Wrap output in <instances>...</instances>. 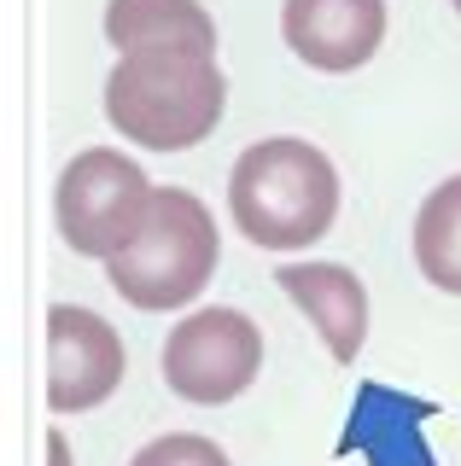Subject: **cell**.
Instances as JSON below:
<instances>
[{
    "label": "cell",
    "instance_id": "8fae6325",
    "mask_svg": "<svg viewBox=\"0 0 461 466\" xmlns=\"http://www.w3.org/2000/svg\"><path fill=\"white\" fill-rule=\"evenodd\" d=\"M128 466H228V455L199 431H169V437H152L147 449H135Z\"/></svg>",
    "mask_w": 461,
    "mask_h": 466
},
{
    "label": "cell",
    "instance_id": "3957f363",
    "mask_svg": "<svg viewBox=\"0 0 461 466\" xmlns=\"http://www.w3.org/2000/svg\"><path fill=\"white\" fill-rule=\"evenodd\" d=\"M216 257L222 245L205 198H193L187 187H158L135 239L118 257H106V280L135 309H181L210 286Z\"/></svg>",
    "mask_w": 461,
    "mask_h": 466
},
{
    "label": "cell",
    "instance_id": "4fadbf2b",
    "mask_svg": "<svg viewBox=\"0 0 461 466\" xmlns=\"http://www.w3.org/2000/svg\"><path fill=\"white\" fill-rule=\"evenodd\" d=\"M450 6H456V12H461V0H450Z\"/></svg>",
    "mask_w": 461,
    "mask_h": 466
},
{
    "label": "cell",
    "instance_id": "ba28073f",
    "mask_svg": "<svg viewBox=\"0 0 461 466\" xmlns=\"http://www.w3.org/2000/svg\"><path fill=\"white\" fill-rule=\"evenodd\" d=\"M275 280L315 320V332L327 339L333 361H356V350L368 339V286L344 262H281Z\"/></svg>",
    "mask_w": 461,
    "mask_h": 466
},
{
    "label": "cell",
    "instance_id": "277c9868",
    "mask_svg": "<svg viewBox=\"0 0 461 466\" xmlns=\"http://www.w3.org/2000/svg\"><path fill=\"white\" fill-rule=\"evenodd\" d=\"M158 187L135 157L111 152V146H88L59 169L53 187V216H59V239L77 257H118L135 228L147 222V204Z\"/></svg>",
    "mask_w": 461,
    "mask_h": 466
},
{
    "label": "cell",
    "instance_id": "30bf717a",
    "mask_svg": "<svg viewBox=\"0 0 461 466\" xmlns=\"http://www.w3.org/2000/svg\"><path fill=\"white\" fill-rule=\"evenodd\" d=\"M415 262L438 291L461 298V175L438 181L415 210Z\"/></svg>",
    "mask_w": 461,
    "mask_h": 466
},
{
    "label": "cell",
    "instance_id": "5b68a950",
    "mask_svg": "<svg viewBox=\"0 0 461 466\" xmlns=\"http://www.w3.org/2000/svg\"><path fill=\"white\" fill-rule=\"evenodd\" d=\"M164 385L181 402H234L240 390L263 373V327L246 309H193L187 320H176L164 339Z\"/></svg>",
    "mask_w": 461,
    "mask_h": 466
},
{
    "label": "cell",
    "instance_id": "9c48e42d",
    "mask_svg": "<svg viewBox=\"0 0 461 466\" xmlns=\"http://www.w3.org/2000/svg\"><path fill=\"white\" fill-rule=\"evenodd\" d=\"M106 41L118 53L187 47L216 58V18L199 0H106Z\"/></svg>",
    "mask_w": 461,
    "mask_h": 466
},
{
    "label": "cell",
    "instance_id": "7c38bea8",
    "mask_svg": "<svg viewBox=\"0 0 461 466\" xmlns=\"http://www.w3.org/2000/svg\"><path fill=\"white\" fill-rule=\"evenodd\" d=\"M47 455H53V466H65V437H59V431L47 437Z\"/></svg>",
    "mask_w": 461,
    "mask_h": 466
},
{
    "label": "cell",
    "instance_id": "7a4b0ae2",
    "mask_svg": "<svg viewBox=\"0 0 461 466\" xmlns=\"http://www.w3.org/2000/svg\"><path fill=\"white\" fill-rule=\"evenodd\" d=\"M228 82L216 58L187 47H140L118 53L106 76V116L123 140L147 152H187L222 123Z\"/></svg>",
    "mask_w": 461,
    "mask_h": 466
},
{
    "label": "cell",
    "instance_id": "8992f818",
    "mask_svg": "<svg viewBox=\"0 0 461 466\" xmlns=\"http://www.w3.org/2000/svg\"><path fill=\"white\" fill-rule=\"evenodd\" d=\"M123 339L99 309L53 303L47 309V408L53 414H88L123 385Z\"/></svg>",
    "mask_w": 461,
    "mask_h": 466
},
{
    "label": "cell",
    "instance_id": "52a82bcc",
    "mask_svg": "<svg viewBox=\"0 0 461 466\" xmlns=\"http://www.w3.org/2000/svg\"><path fill=\"white\" fill-rule=\"evenodd\" d=\"M281 35L315 70H356L385 41V0H286Z\"/></svg>",
    "mask_w": 461,
    "mask_h": 466
},
{
    "label": "cell",
    "instance_id": "6da1fadb",
    "mask_svg": "<svg viewBox=\"0 0 461 466\" xmlns=\"http://www.w3.org/2000/svg\"><path fill=\"white\" fill-rule=\"evenodd\" d=\"M228 216L263 251H304L339 216V169L298 135L257 140L228 169Z\"/></svg>",
    "mask_w": 461,
    "mask_h": 466
}]
</instances>
